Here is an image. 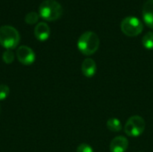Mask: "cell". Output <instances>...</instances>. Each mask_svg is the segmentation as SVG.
<instances>
[{"label": "cell", "mask_w": 153, "mask_h": 152, "mask_svg": "<svg viewBox=\"0 0 153 152\" xmlns=\"http://www.w3.org/2000/svg\"><path fill=\"white\" fill-rule=\"evenodd\" d=\"M77 47L80 52L84 56H91L99 49L100 38L94 31H85L80 36L77 42Z\"/></svg>", "instance_id": "1"}, {"label": "cell", "mask_w": 153, "mask_h": 152, "mask_svg": "<svg viewBox=\"0 0 153 152\" xmlns=\"http://www.w3.org/2000/svg\"><path fill=\"white\" fill-rule=\"evenodd\" d=\"M39 12L43 19L53 22L61 17L63 14V7L56 0H45L40 4Z\"/></svg>", "instance_id": "2"}, {"label": "cell", "mask_w": 153, "mask_h": 152, "mask_svg": "<svg viewBox=\"0 0 153 152\" xmlns=\"http://www.w3.org/2000/svg\"><path fill=\"white\" fill-rule=\"evenodd\" d=\"M20 42V34L18 30L10 25L0 27V45L6 49H13Z\"/></svg>", "instance_id": "3"}, {"label": "cell", "mask_w": 153, "mask_h": 152, "mask_svg": "<svg viewBox=\"0 0 153 152\" xmlns=\"http://www.w3.org/2000/svg\"><path fill=\"white\" fill-rule=\"evenodd\" d=\"M122 32L128 37H136L143 30V23L135 16H127L124 18L120 25Z\"/></svg>", "instance_id": "4"}, {"label": "cell", "mask_w": 153, "mask_h": 152, "mask_svg": "<svg viewBox=\"0 0 153 152\" xmlns=\"http://www.w3.org/2000/svg\"><path fill=\"white\" fill-rule=\"evenodd\" d=\"M145 127L146 123L142 116H133L125 125V133L130 137H139L143 133Z\"/></svg>", "instance_id": "5"}, {"label": "cell", "mask_w": 153, "mask_h": 152, "mask_svg": "<svg viewBox=\"0 0 153 152\" xmlns=\"http://www.w3.org/2000/svg\"><path fill=\"white\" fill-rule=\"evenodd\" d=\"M16 56L19 62L24 65H30L35 61V54L33 50L27 46H21L16 51Z\"/></svg>", "instance_id": "6"}, {"label": "cell", "mask_w": 153, "mask_h": 152, "mask_svg": "<svg viewBox=\"0 0 153 152\" xmlns=\"http://www.w3.org/2000/svg\"><path fill=\"white\" fill-rule=\"evenodd\" d=\"M128 148V140L124 136L115 137L109 144L110 152H126Z\"/></svg>", "instance_id": "7"}, {"label": "cell", "mask_w": 153, "mask_h": 152, "mask_svg": "<svg viewBox=\"0 0 153 152\" xmlns=\"http://www.w3.org/2000/svg\"><path fill=\"white\" fill-rule=\"evenodd\" d=\"M143 18L146 25L153 29V0H147L143 7Z\"/></svg>", "instance_id": "8"}, {"label": "cell", "mask_w": 153, "mask_h": 152, "mask_svg": "<svg viewBox=\"0 0 153 152\" xmlns=\"http://www.w3.org/2000/svg\"><path fill=\"white\" fill-rule=\"evenodd\" d=\"M34 35L39 41L47 40L50 36V28L46 22H39L34 29Z\"/></svg>", "instance_id": "9"}, {"label": "cell", "mask_w": 153, "mask_h": 152, "mask_svg": "<svg viewBox=\"0 0 153 152\" xmlns=\"http://www.w3.org/2000/svg\"><path fill=\"white\" fill-rule=\"evenodd\" d=\"M97 72L96 62L92 58H86L82 64V73L87 78H91Z\"/></svg>", "instance_id": "10"}, {"label": "cell", "mask_w": 153, "mask_h": 152, "mask_svg": "<svg viewBox=\"0 0 153 152\" xmlns=\"http://www.w3.org/2000/svg\"><path fill=\"white\" fill-rule=\"evenodd\" d=\"M107 127L109 131L111 132H114V133H117V132H120L123 128L122 126V123L119 119L117 118H115V117H112V118H109L107 122Z\"/></svg>", "instance_id": "11"}, {"label": "cell", "mask_w": 153, "mask_h": 152, "mask_svg": "<svg viewBox=\"0 0 153 152\" xmlns=\"http://www.w3.org/2000/svg\"><path fill=\"white\" fill-rule=\"evenodd\" d=\"M143 42V46L148 49V50H152L153 49V32L152 31H149L147 32L142 39Z\"/></svg>", "instance_id": "12"}, {"label": "cell", "mask_w": 153, "mask_h": 152, "mask_svg": "<svg viewBox=\"0 0 153 152\" xmlns=\"http://www.w3.org/2000/svg\"><path fill=\"white\" fill-rule=\"evenodd\" d=\"M2 58H3V61L5 63V64H12L14 60V54L13 52L11 50V49H6L4 53H3V56H2Z\"/></svg>", "instance_id": "13"}, {"label": "cell", "mask_w": 153, "mask_h": 152, "mask_svg": "<svg viewBox=\"0 0 153 152\" xmlns=\"http://www.w3.org/2000/svg\"><path fill=\"white\" fill-rule=\"evenodd\" d=\"M39 20V14L36 12H30L26 14L25 16V22L29 24H34Z\"/></svg>", "instance_id": "14"}, {"label": "cell", "mask_w": 153, "mask_h": 152, "mask_svg": "<svg viewBox=\"0 0 153 152\" xmlns=\"http://www.w3.org/2000/svg\"><path fill=\"white\" fill-rule=\"evenodd\" d=\"M9 93H10V90L7 85H4V84L0 85V101L5 99L9 96Z\"/></svg>", "instance_id": "15"}, {"label": "cell", "mask_w": 153, "mask_h": 152, "mask_svg": "<svg viewBox=\"0 0 153 152\" xmlns=\"http://www.w3.org/2000/svg\"><path fill=\"white\" fill-rule=\"evenodd\" d=\"M76 152H94L93 149L87 143H82L78 146Z\"/></svg>", "instance_id": "16"}]
</instances>
